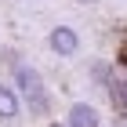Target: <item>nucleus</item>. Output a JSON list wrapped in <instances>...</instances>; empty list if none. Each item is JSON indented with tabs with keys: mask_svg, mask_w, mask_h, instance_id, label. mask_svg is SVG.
I'll return each mask as SVG.
<instances>
[{
	"mask_svg": "<svg viewBox=\"0 0 127 127\" xmlns=\"http://www.w3.org/2000/svg\"><path fill=\"white\" fill-rule=\"evenodd\" d=\"M15 80H18V91H22V98L29 102V109H33V113H47L51 98H47V87H44V80H40V73H36V69L18 65V69H15Z\"/></svg>",
	"mask_w": 127,
	"mask_h": 127,
	"instance_id": "1",
	"label": "nucleus"
},
{
	"mask_svg": "<svg viewBox=\"0 0 127 127\" xmlns=\"http://www.w3.org/2000/svg\"><path fill=\"white\" fill-rule=\"evenodd\" d=\"M47 44H51L55 55H62V58H69V55L80 51V36H76V29H69V26H55L51 36H47Z\"/></svg>",
	"mask_w": 127,
	"mask_h": 127,
	"instance_id": "2",
	"label": "nucleus"
},
{
	"mask_svg": "<svg viewBox=\"0 0 127 127\" xmlns=\"http://www.w3.org/2000/svg\"><path fill=\"white\" fill-rule=\"evenodd\" d=\"M65 127H98V109L87 105V102H76L69 109V124Z\"/></svg>",
	"mask_w": 127,
	"mask_h": 127,
	"instance_id": "3",
	"label": "nucleus"
},
{
	"mask_svg": "<svg viewBox=\"0 0 127 127\" xmlns=\"http://www.w3.org/2000/svg\"><path fill=\"white\" fill-rule=\"evenodd\" d=\"M15 113H18V95L7 84H0V120H11Z\"/></svg>",
	"mask_w": 127,
	"mask_h": 127,
	"instance_id": "4",
	"label": "nucleus"
},
{
	"mask_svg": "<svg viewBox=\"0 0 127 127\" xmlns=\"http://www.w3.org/2000/svg\"><path fill=\"white\" fill-rule=\"evenodd\" d=\"M109 98H113V105L120 113H127V80L124 76H113L109 80Z\"/></svg>",
	"mask_w": 127,
	"mask_h": 127,
	"instance_id": "5",
	"label": "nucleus"
},
{
	"mask_svg": "<svg viewBox=\"0 0 127 127\" xmlns=\"http://www.w3.org/2000/svg\"><path fill=\"white\" fill-rule=\"evenodd\" d=\"M116 127H127V120H124V124H116Z\"/></svg>",
	"mask_w": 127,
	"mask_h": 127,
	"instance_id": "6",
	"label": "nucleus"
},
{
	"mask_svg": "<svg viewBox=\"0 0 127 127\" xmlns=\"http://www.w3.org/2000/svg\"><path fill=\"white\" fill-rule=\"evenodd\" d=\"M51 127H62V124H51Z\"/></svg>",
	"mask_w": 127,
	"mask_h": 127,
	"instance_id": "7",
	"label": "nucleus"
}]
</instances>
